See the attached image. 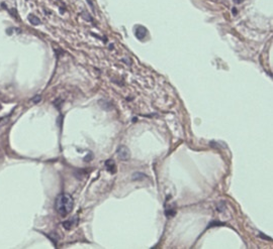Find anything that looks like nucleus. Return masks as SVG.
I'll list each match as a JSON object with an SVG mask.
<instances>
[{"mask_svg": "<svg viewBox=\"0 0 273 249\" xmlns=\"http://www.w3.org/2000/svg\"><path fill=\"white\" fill-rule=\"evenodd\" d=\"M40 100H41V96H40V95H38V96H35V97L33 98V101L34 102V103H39V102H40Z\"/></svg>", "mask_w": 273, "mask_h": 249, "instance_id": "1a4fd4ad", "label": "nucleus"}, {"mask_svg": "<svg viewBox=\"0 0 273 249\" xmlns=\"http://www.w3.org/2000/svg\"><path fill=\"white\" fill-rule=\"evenodd\" d=\"M105 168L110 174H116V166L113 159H107L105 161Z\"/></svg>", "mask_w": 273, "mask_h": 249, "instance_id": "20e7f679", "label": "nucleus"}, {"mask_svg": "<svg viewBox=\"0 0 273 249\" xmlns=\"http://www.w3.org/2000/svg\"><path fill=\"white\" fill-rule=\"evenodd\" d=\"M145 178H146V174H143V173H135L132 176V179L134 181H141V180L145 179Z\"/></svg>", "mask_w": 273, "mask_h": 249, "instance_id": "0eeeda50", "label": "nucleus"}, {"mask_svg": "<svg viewBox=\"0 0 273 249\" xmlns=\"http://www.w3.org/2000/svg\"><path fill=\"white\" fill-rule=\"evenodd\" d=\"M28 20H29V22L33 25H39L41 23L40 18H38V17L35 16V15H33V14H29V15H28Z\"/></svg>", "mask_w": 273, "mask_h": 249, "instance_id": "423d86ee", "label": "nucleus"}, {"mask_svg": "<svg viewBox=\"0 0 273 249\" xmlns=\"http://www.w3.org/2000/svg\"><path fill=\"white\" fill-rule=\"evenodd\" d=\"M225 209H226V205H225L223 202H221L220 204H217V206H216V210H217V212L222 213Z\"/></svg>", "mask_w": 273, "mask_h": 249, "instance_id": "6e6552de", "label": "nucleus"}, {"mask_svg": "<svg viewBox=\"0 0 273 249\" xmlns=\"http://www.w3.org/2000/svg\"><path fill=\"white\" fill-rule=\"evenodd\" d=\"M73 206H74L73 198L71 195L67 193H62L56 198L55 208H56V211L62 217H65L69 213H71V211L73 210Z\"/></svg>", "mask_w": 273, "mask_h": 249, "instance_id": "f257e3e1", "label": "nucleus"}, {"mask_svg": "<svg viewBox=\"0 0 273 249\" xmlns=\"http://www.w3.org/2000/svg\"><path fill=\"white\" fill-rule=\"evenodd\" d=\"M235 1H237L238 3H240V2H241V1H242V0H235Z\"/></svg>", "mask_w": 273, "mask_h": 249, "instance_id": "9d476101", "label": "nucleus"}, {"mask_svg": "<svg viewBox=\"0 0 273 249\" xmlns=\"http://www.w3.org/2000/svg\"><path fill=\"white\" fill-rule=\"evenodd\" d=\"M116 153H117V156L120 158L122 160H128V159H130V158H131L130 149H129L125 145L118 146V148L116 150Z\"/></svg>", "mask_w": 273, "mask_h": 249, "instance_id": "f03ea898", "label": "nucleus"}, {"mask_svg": "<svg viewBox=\"0 0 273 249\" xmlns=\"http://www.w3.org/2000/svg\"><path fill=\"white\" fill-rule=\"evenodd\" d=\"M78 221H79L78 216L72 217L71 219H69V220H67L65 222H63V227H64L66 230H70V229H72L73 227H75V226L77 225Z\"/></svg>", "mask_w": 273, "mask_h": 249, "instance_id": "7ed1b4c3", "label": "nucleus"}, {"mask_svg": "<svg viewBox=\"0 0 273 249\" xmlns=\"http://www.w3.org/2000/svg\"><path fill=\"white\" fill-rule=\"evenodd\" d=\"M135 33H136V36H137L138 38L143 40V38L146 36V34H147V29H146L145 27H143V26H139V27H137Z\"/></svg>", "mask_w": 273, "mask_h": 249, "instance_id": "39448f33", "label": "nucleus"}]
</instances>
